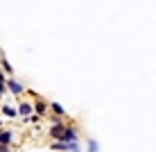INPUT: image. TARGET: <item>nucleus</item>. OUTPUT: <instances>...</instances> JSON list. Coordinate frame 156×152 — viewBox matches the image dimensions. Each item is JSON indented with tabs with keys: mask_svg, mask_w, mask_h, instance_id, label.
Here are the masks:
<instances>
[{
	"mask_svg": "<svg viewBox=\"0 0 156 152\" xmlns=\"http://www.w3.org/2000/svg\"><path fill=\"white\" fill-rule=\"evenodd\" d=\"M7 86H9V91L16 93V95H20V93H23V89H25V86H20L16 80H7Z\"/></svg>",
	"mask_w": 156,
	"mask_h": 152,
	"instance_id": "f257e3e1",
	"label": "nucleus"
},
{
	"mask_svg": "<svg viewBox=\"0 0 156 152\" xmlns=\"http://www.w3.org/2000/svg\"><path fill=\"white\" fill-rule=\"evenodd\" d=\"M18 113H20L23 118H27L30 113H32V105H30V102H23V105H18ZM30 118H32V116H30Z\"/></svg>",
	"mask_w": 156,
	"mask_h": 152,
	"instance_id": "f03ea898",
	"label": "nucleus"
},
{
	"mask_svg": "<svg viewBox=\"0 0 156 152\" xmlns=\"http://www.w3.org/2000/svg\"><path fill=\"white\" fill-rule=\"evenodd\" d=\"M12 136H14V134L9 132V129H2V134H0V141H2V145H9V143H14V141H12Z\"/></svg>",
	"mask_w": 156,
	"mask_h": 152,
	"instance_id": "7ed1b4c3",
	"label": "nucleus"
},
{
	"mask_svg": "<svg viewBox=\"0 0 156 152\" xmlns=\"http://www.w3.org/2000/svg\"><path fill=\"white\" fill-rule=\"evenodd\" d=\"M2 113H5V116H9V118H14L16 113H18V109H12V107L5 105V107H2Z\"/></svg>",
	"mask_w": 156,
	"mask_h": 152,
	"instance_id": "20e7f679",
	"label": "nucleus"
},
{
	"mask_svg": "<svg viewBox=\"0 0 156 152\" xmlns=\"http://www.w3.org/2000/svg\"><path fill=\"white\" fill-rule=\"evenodd\" d=\"M34 109H36V113H45L48 105H45V102H43V100H39V102H36V105H34Z\"/></svg>",
	"mask_w": 156,
	"mask_h": 152,
	"instance_id": "39448f33",
	"label": "nucleus"
},
{
	"mask_svg": "<svg viewBox=\"0 0 156 152\" xmlns=\"http://www.w3.org/2000/svg\"><path fill=\"white\" fill-rule=\"evenodd\" d=\"M50 105H52V111L59 113V116H63V113H66V111H63V107L59 105V102H50Z\"/></svg>",
	"mask_w": 156,
	"mask_h": 152,
	"instance_id": "423d86ee",
	"label": "nucleus"
},
{
	"mask_svg": "<svg viewBox=\"0 0 156 152\" xmlns=\"http://www.w3.org/2000/svg\"><path fill=\"white\" fill-rule=\"evenodd\" d=\"M88 150H90V152H98V150H100V145L95 143V141H88Z\"/></svg>",
	"mask_w": 156,
	"mask_h": 152,
	"instance_id": "0eeeda50",
	"label": "nucleus"
},
{
	"mask_svg": "<svg viewBox=\"0 0 156 152\" xmlns=\"http://www.w3.org/2000/svg\"><path fill=\"white\" fill-rule=\"evenodd\" d=\"M2 68L7 70V73H12V66H9V61H7V59H5V57H2Z\"/></svg>",
	"mask_w": 156,
	"mask_h": 152,
	"instance_id": "6e6552de",
	"label": "nucleus"
},
{
	"mask_svg": "<svg viewBox=\"0 0 156 152\" xmlns=\"http://www.w3.org/2000/svg\"><path fill=\"white\" fill-rule=\"evenodd\" d=\"M0 152H9V145H2V148H0Z\"/></svg>",
	"mask_w": 156,
	"mask_h": 152,
	"instance_id": "1a4fd4ad",
	"label": "nucleus"
}]
</instances>
